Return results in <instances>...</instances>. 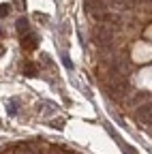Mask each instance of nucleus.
Masks as SVG:
<instances>
[{
	"mask_svg": "<svg viewBox=\"0 0 152 154\" xmlns=\"http://www.w3.org/2000/svg\"><path fill=\"white\" fill-rule=\"evenodd\" d=\"M24 73H26V77H36V75H39V66H36L34 62H26Z\"/></svg>",
	"mask_w": 152,
	"mask_h": 154,
	"instance_id": "7",
	"label": "nucleus"
},
{
	"mask_svg": "<svg viewBox=\"0 0 152 154\" xmlns=\"http://www.w3.org/2000/svg\"><path fill=\"white\" fill-rule=\"evenodd\" d=\"M34 17L39 19V22H47V19H49V17H47V15H43V13H34Z\"/></svg>",
	"mask_w": 152,
	"mask_h": 154,
	"instance_id": "11",
	"label": "nucleus"
},
{
	"mask_svg": "<svg viewBox=\"0 0 152 154\" xmlns=\"http://www.w3.org/2000/svg\"><path fill=\"white\" fill-rule=\"evenodd\" d=\"M94 41H97L99 45H111V41H113V32H111L109 28L101 26V28H97V32H94Z\"/></svg>",
	"mask_w": 152,
	"mask_h": 154,
	"instance_id": "2",
	"label": "nucleus"
},
{
	"mask_svg": "<svg viewBox=\"0 0 152 154\" xmlns=\"http://www.w3.org/2000/svg\"><path fill=\"white\" fill-rule=\"evenodd\" d=\"M137 122L146 124V126H152V103L150 105H141L137 109Z\"/></svg>",
	"mask_w": 152,
	"mask_h": 154,
	"instance_id": "3",
	"label": "nucleus"
},
{
	"mask_svg": "<svg viewBox=\"0 0 152 154\" xmlns=\"http://www.w3.org/2000/svg\"><path fill=\"white\" fill-rule=\"evenodd\" d=\"M150 2H152V0H150Z\"/></svg>",
	"mask_w": 152,
	"mask_h": 154,
	"instance_id": "14",
	"label": "nucleus"
},
{
	"mask_svg": "<svg viewBox=\"0 0 152 154\" xmlns=\"http://www.w3.org/2000/svg\"><path fill=\"white\" fill-rule=\"evenodd\" d=\"M17 32H20L22 36L30 34V24H28V19H26V17H22V19H17Z\"/></svg>",
	"mask_w": 152,
	"mask_h": 154,
	"instance_id": "6",
	"label": "nucleus"
},
{
	"mask_svg": "<svg viewBox=\"0 0 152 154\" xmlns=\"http://www.w3.org/2000/svg\"><path fill=\"white\" fill-rule=\"evenodd\" d=\"M36 45H39V38H36V34H26V36H22V47H24L26 51H32Z\"/></svg>",
	"mask_w": 152,
	"mask_h": 154,
	"instance_id": "4",
	"label": "nucleus"
},
{
	"mask_svg": "<svg viewBox=\"0 0 152 154\" xmlns=\"http://www.w3.org/2000/svg\"><path fill=\"white\" fill-rule=\"evenodd\" d=\"M11 11V5H0V17H7Z\"/></svg>",
	"mask_w": 152,
	"mask_h": 154,
	"instance_id": "8",
	"label": "nucleus"
},
{
	"mask_svg": "<svg viewBox=\"0 0 152 154\" xmlns=\"http://www.w3.org/2000/svg\"><path fill=\"white\" fill-rule=\"evenodd\" d=\"M15 107H17V101H11V103H9V113H11V116H13V113L17 111Z\"/></svg>",
	"mask_w": 152,
	"mask_h": 154,
	"instance_id": "10",
	"label": "nucleus"
},
{
	"mask_svg": "<svg viewBox=\"0 0 152 154\" xmlns=\"http://www.w3.org/2000/svg\"><path fill=\"white\" fill-rule=\"evenodd\" d=\"M0 54H2V47H0Z\"/></svg>",
	"mask_w": 152,
	"mask_h": 154,
	"instance_id": "13",
	"label": "nucleus"
},
{
	"mask_svg": "<svg viewBox=\"0 0 152 154\" xmlns=\"http://www.w3.org/2000/svg\"><path fill=\"white\" fill-rule=\"evenodd\" d=\"M0 36H2V30H0Z\"/></svg>",
	"mask_w": 152,
	"mask_h": 154,
	"instance_id": "12",
	"label": "nucleus"
},
{
	"mask_svg": "<svg viewBox=\"0 0 152 154\" xmlns=\"http://www.w3.org/2000/svg\"><path fill=\"white\" fill-rule=\"evenodd\" d=\"M51 128H58V131L64 128V120H54V122H51Z\"/></svg>",
	"mask_w": 152,
	"mask_h": 154,
	"instance_id": "9",
	"label": "nucleus"
},
{
	"mask_svg": "<svg viewBox=\"0 0 152 154\" xmlns=\"http://www.w3.org/2000/svg\"><path fill=\"white\" fill-rule=\"evenodd\" d=\"M148 99H150V92H135V94L129 99V105H131V107H137L139 103H144V101H148Z\"/></svg>",
	"mask_w": 152,
	"mask_h": 154,
	"instance_id": "5",
	"label": "nucleus"
},
{
	"mask_svg": "<svg viewBox=\"0 0 152 154\" xmlns=\"http://www.w3.org/2000/svg\"><path fill=\"white\" fill-rule=\"evenodd\" d=\"M86 9H88V13L94 19L103 22V17H105V5H103V0H86Z\"/></svg>",
	"mask_w": 152,
	"mask_h": 154,
	"instance_id": "1",
	"label": "nucleus"
}]
</instances>
